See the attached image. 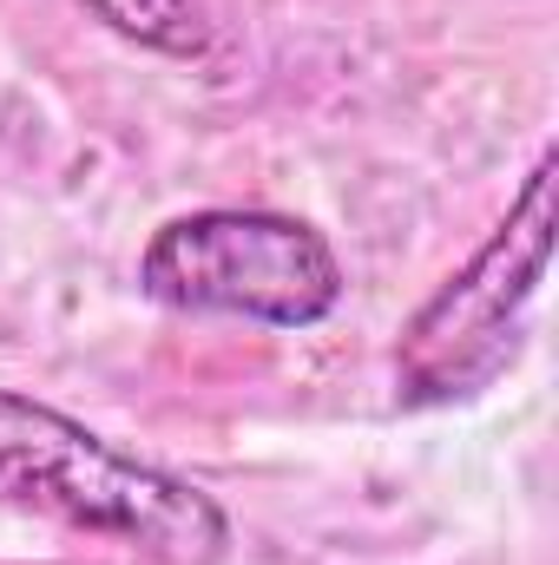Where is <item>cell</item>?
Listing matches in <instances>:
<instances>
[{"label":"cell","instance_id":"6da1fadb","mask_svg":"<svg viewBox=\"0 0 559 565\" xmlns=\"http://www.w3.org/2000/svg\"><path fill=\"white\" fill-rule=\"evenodd\" d=\"M0 507L133 546L158 565H218L231 546V520L204 487L13 388H0Z\"/></svg>","mask_w":559,"mask_h":565},{"label":"cell","instance_id":"7a4b0ae2","mask_svg":"<svg viewBox=\"0 0 559 565\" xmlns=\"http://www.w3.org/2000/svg\"><path fill=\"white\" fill-rule=\"evenodd\" d=\"M553 151L527 171L507 217L487 231V244L441 282L395 342V402L402 408H454L487 395L534 322L540 282L553 264Z\"/></svg>","mask_w":559,"mask_h":565},{"label":"cell","instance_id":"3957f363","mask_svg":"<svg viewBox=\"0 0 559 565\" xmlns=\"http://www.w3.org/2000/svg\"><path fill=\"white\" fill-rule=\"evenodd\" d=\"M139 289L184 316H244L309 329L342 302V264L323 231L283 211H191L139 257Z\"/></svg>","mask_w":559,"mask_h":565},{"label":"cell","instance_id":"277c9868","mask_svg":"<svg viewBox=\"0 0 559 565\" xmlns=\"http://www.w3.org/2000/svg\"><path fill=\"white\" fill-rule=\"evenodd\" d=\"M93 7L113 33L139 40L151 53H171V60H198L211 46V20L198 0H80Z\"/></svg>","mask_w":559,"mask_h":565}]
</instances>
